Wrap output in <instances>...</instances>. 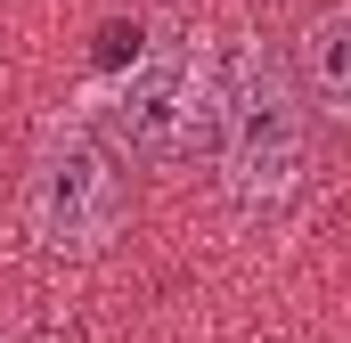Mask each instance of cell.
Segmentation results:
<instances>
[{"label":"cell","mask_w":351,"mask_h":343,"mask_svg":"<svg viewBox=\"0 0 351 343\" xmlns=\"http://www.w3.org/2000/svg\"><path fill=\"white\" fill-rule=\"evenodd\" d=\"M213 131H221V196L237 213H278L302 188V164H311V98H302V82L269 58L262 41H237L221 58Z\"/></svg>","instance_id":"cell-1"},{"label":"cell","mask_w":351,"mask_h":343,"mask_svg":"<svg viewBox=\"0 0 351 343\" xmlns=\"http://www.w3.org/2000/svg\"><path fill=\"white\" fill-rule=\"evenodd\" d=\"M123 213H131V188H123V156L106 147V131L90 123H49L33 139V164H25V221L49 254L82 261L106 254L123 237Z\"/></svg>","instance_id":"cell-2"},{"label":"cell","mask_w":351,"mask_h":343,"mask_svg":"<svg viewBox=\"0 0 351 343\" xmlns=\"http://www.w3.org/2000/svg\"><path fill=\"white\" fill-rule=\"evenodd\" d=\"M213 98H221V49L204 33H156L123 82H114V139L131 156H180L204 123H213Z\"/></svg>","instance_id":"cell-3"},{"label":"cell","mask_w":351,"mask_h":343,"mask_svg":"<svg viewBox=\"0 0 351 343\" xmlns=\"http://www.w3.org/2000/svg\"><path fill=\"white\" fill-rule=\"evenodd\" d=\"M294 66H302V98H311L319 115L351 123V0H343V8H327V16H311Z\"/></svg>","instance_id":"cell-4"}]
</instances>
